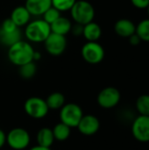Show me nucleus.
Wrapping results in <instances>:
<instances>
[{"instance_id": "obj_1", "label": "nucleus", "mask_w": 149, "mask_h": 150, "mask_svg": "<svg viewBox=\"0 0 149 150\" xmlns=\"http://www.w3.org/2000/svg\"><path fill=\"white\" fill-rule=\"evenodd\" d=\"M33 54L34 50L29 43L19 40L14 45L9 47L8 58L11 63L20 67L25 63L32 62Z\"/></svg>"}, {"instance_id": "obj_2", "label": "nucleus", "mask_w": 149, "mask_h": 150, "mask_svg": "<svg viewBox=\"0 0 149 150\" xmlns=\"http://www.w3.org/2000/svg\"><path fill=\"white\" fill-rule=\"evenodd\" d=\"M71 10L73 19L80 25H86L93 21L95 17V10L93 5L85 0L76 1Z\"/></svg>"}, {"instance_id": "obj_8", "label": "nucleus", "mask_w": 149, "mask_h": 150, "mask_svg": "<svg viewBox=\"0 0 149 150\" xmlns=\"http://www.w3.org/2000/svg\"><path fill=\"white\" fill-rule=\"evenodd\" d=\"M132 134L140 142H149V116L139 115L132 123Z\"/></svg>"}, {"instance_id": "obj_18", "label": "nucleus", "mask_w": 149, "mask_h": 150, "mask_svg": "<svg viewBox=\"0 0 149 150\" xmlns=\"http://www.w3.org/2000/svg\"><path fill=\"white\" fill-rule=\"evenodd\" d=\"M46 102L49 110L61 109L65 105V97L61 92H54L47 97Z\"/></svg>"}, {"instance_id": "obj_29", "label": "nucleus", "mask_w": 149, "mask_h": 150, "mask_svg": "<svg viewBox=\"0 0 149 150\" xmlns=\"http://www.w3.org/2000/svg\"><path fill=\"white\" fill-rule=\"evenodd\" d=\"M128 40H129L130 44L133 45V46H138V45L141 42V38H140L136 33H133V35H131V36L128 38Z\"/></svg>"}, {"instance_id": "obj_4", "label": "nucleus", "mask_w": 149, "mask_h": 150, "mask_svg": "<svg viewBox=\"0 0 149 150\" xmlns=\"http://www.w3.org/2000/svg\"><path fill=\"white\" fill-rule=\"evenodd\" d=\"M83 116L82 108L75 104L69 103L64 105L61 108L60 120L61 122L68 126L69 127H77L82 117Z\"/></svg>"}, {"instance_id": "obj_11", "label": "nucleus", "mask_w": 149, "mask_h": 150, "mask_svg": "<svg viewBox=\"0 0 149 150\" xmlns=\"http://www.w3.org/2000/svg\"><path fill=\"white\" fill-rule=\"evenodd\" d=\"M77 128L83 135L90 136L97 133L100 128V122L99 120L94 115H83L77 126Z\"/></svg>"}, {"instance_id": "obj_12", "label": "nucleus", "mask_w": 149, "mask_h": 150, "mask_svg": "<svg viewBox=\"0 0 149 150\" xmlns=\"http://www.w3.org/2000/svg\"><path fill=\"white\" fill-rule=\"evenodd\" d=\"M115 33L123 38H129L131 35L135 33L136 25L135 24L128 18L119 19L114 25Z\"/></svg>"}, {"instance_id": "obj_30", "label": "nucleus", "mask_w": 149, "mask_h": 150, "mask_svg": "<svg viewBox=\"0 0 149 150\" xmlns=\"http://www.w3.org/2000/svg\"><path fill=\"white\" fill-rule=\"evenodd\" d=\"M5 142H6V135L2 129H0V149H2L4 146Z\"/></svg>"}, {"instance_id": "obj_32", "label": "nucleus", "mask_w": 149, "mask_h": 150, "mask_svg": "<svg viewBox=\"0 0 149 150\" xmlns=\"http://www.w3.org/2000/svg\"><path fill=\"white\" fill-rule=\"evenodd\" d=\"M40 56H41V54H40V52H34V54H33V60H36V61L40 60Z\"/></svg>"}, {"instance_id": "obj_10", "label": "nucleus", "mask_w": 149, "mask_h": 150, "mask_svg": "<svg viewBox=\"0 0 149 150\" xmlns=\"http://www.w3.org/2000/svg\"><path fill=\"white\" fill-rule=\"evenodd\" d=\"M44 42L47 51L50 54L55 56L61 54L65 51L67 46V40L64 35L57 34L52 32Z\"/></svg>"}, {"instance_id": "obj_31", "label": "nucleus", "mask_w": 149, "mask_h": 150, "mask_svg": "<svg viewBox=\"0 0 149 150\" xmlns=\"http://www.w3.org/2000/svg\"><path fill=\"white\" fill-rule=\"evenodd\" d=\"M29 150H51V149L50 148H46V147H42V146L37 145V146L32 147V149H30Z\"/></svg>"}, {"instance_id": "obj_17", "label": "nucleus", "mask_w": 149, "mask_h": 150, "mask_svg": "<svg viewBox=\"0 0 149 150\" xmlns=\"http://www.w3.org/2000/svg\"><path fill=\"white\" fill-rule=\"evenodd\" d=\"M36 138H37L38 145L46 148H50L54 142L53 130L48 127H43L40 129Z\"/></svg>"}, {"instance_id": "obj_26", "label": "nucleus", "mask_w": 149, "mask_h": 150, "mask_svg": "<svg viewBox=\"0 0 149 150\" xmlns=\"http://www.w3.org/2000/svg\"><path fill=\"white\" fill-rule=\"evenodd\" d=\"M17 29H18V26L15 25V23L10 18H6L2 23L0 30H2L3 32H5V33H11V32H13Z\"/></svg>"}, {"instance_id": "obj_14", "label": "nucleus", "mask_w": 149, "mask_h": 150, "mask_svg": "<svg viewBox=\"0 0 149 150\" xmlns=\"http://www.w3.org/2000/svg\"><path fill=\"white\" fill-rule=\"evenodd\" d=\"M31 14L25 6H18L16 7L11 15V20L15 23V25L18 26H22L29 22Z\"/></svg>"}, {"instance_id": "obj_9", "label": "nucleus", "mask_w": 149, "mask_h": 150, "mask_svg": "<svg viewBox=\"0 0 149 150\" xmlns=\"http://www.w3.org/2000/svg\"><path fill=\"white\" fill-rule=\"evenodd\" d=\"M121 95L115 87H106L103 89L97 96L98 105L105 109H112L117 106L120 101Z\"/></svg>"}, {"instance_id": "obj_27", "label": "nucleus", "mask_w": 149, "mask_h": 150, "mask_svg": "<svg viewBox=\"0 0 149 150\" xmlns=\"http://www.w3.org/2000/svg\"><path fill=\"white\" fill-rule=\"evenodd\" d=\"M131 3L135 8L141 10L147 9L149 5V0H131Z\"/></svg>"}, {"instance_id": "obj_6", "label": "nucleus", "mask_w": 149, "mask_h": 150, "mask_svg": "<svg viewBox=\"0 0 149 150\" xmlns=\"http://www.w3.org/2000/svg\"><path fill=\"white\" fill-rule=\"evenodd\" d=\"M29 133L21 127L11 129L6 135V142L14 150H23L26 149L30 143Z\"/></svg>"}, {"instance_id": "obj_5", "label": "nucleus", "mask_w": 149, "mask_h": 150, "mask_svg": "<svg viewBox=\"0 0 149 150\" xmlns=\"http://www.w3.org/2000/svg\"><path fill=\"white\" fill-rule=\"evenodd\" d=\"M24 109L29 117L36 120L43 119L47 116L49 111L46 100L39 97L29 98L25 102Z\"/></svg>"}, {"instance_id": "obj_13", "label": "nucleus", "mask_w": 149, "mask_h": 150, "mask_svg": "<svg viewBox=\"0 0 149 150\" xmlns=\"http://www.w3.org/2000/svg\"><path fill=\"white\" fill-rule=\"evenodd\" d=\"M25 6L31 15L40 16L52 6V0H26Z\"/></svg>"}, {"instance_id": "obj_24", "label": "nucleus", "mask_w": 149, "mask_h": 150, "mask_svg": "<svg viewBox=\"0 0 149 150\" xmlns=\"http://www.w3.org/2000/svg\"><path fill=\"white\" fill-rule=\"evenodd\" d=\"M76 0H52V6L60 11L70 10Z\"/></svg>"}, {"instance_id": "obj_22", "label": "nucleus", "mask_w": 149, "mask_h": 150, "mask_svg": "<svg viewBox=\"0 0 149 150\" xmlns=\"http://www.w3.org/2000/svg\"><path fill=\"white\" fill-rule=\"evenodd\" d=\"M135 106L140 115L149 116V95L144 94L140 96L136 100Z\"/></svg>"}, {"instance_id": "obj_19", "label": "nucleus", "mask_w": 149, "mask_h": 150, "mask_svg": "<svg viewBox=\"0 0 149 150\" xmlns=\"http://www.w3.org/2000/svg\"><path fill=\"white\" fill-rule=\"evenodd\" d=\"M0 40L4 45L11 47L21 40V33L18 28L11 33H5L0 30Z\"/></svg>"}, {"instance_id": "obj_23", "label": "nucleus", "mask_w": 149, "mask_h": 150, "mask_svg": "<svg viewBox=\"0 0 149 150\" xmlns=\"http://www.w3.org/2000/svg\"><path fill=\"white\" fill-rule=\"evenodd\" d=\"M36 69L37 67L33 63V62H30L19 67V75L25 79H29L35 75Z\"/></svg>"}, {"instance_id": "obj_28", "label": "nucleus", "mask_w": 149, "mask_h": 150, "mask_svg": "<svg viewBox=\"0 0 149 150\" xmlns=\"http://www.w3.org/2000/svg\"><path fill=\"white\" fill-rule=\"evenodd\" d=\"M71 31H72V33H74V35L79 36V35L83 34V25L76 23V25H74L73 27H71Z\"/></svg>"}, {"instance_id": "obj_3", "label": "nucleus", "mask_w": 149, "mask_h": 150, "mask_svg": "<svg viewBox=\"0 0 149 150\" xmlns=\"http://www.w3.org/2000/svg\"><path fill=\"white\" fill-rule=\"evenodd\" d=\"M50 33V25L47 24L44 19H38L30 22L25 30L26 38L32 42L45 41Z\"/></svg>"}, {"instance_id": "obj_15", "label": "nucleus", "mask_w": 149, "mask_h": 150, "mask_svg": "<svg viewBox=\"0 0 149 150\" xmlns=\"http://www.w3.org/2000/svg\"><path fill=\"white\" fill-rule=\"evenodd\" d=\"M71 27H72V25H71L69 19L67 18L61 17V16L59 17L55 21H54L50 25L52 33L64 35V36H65V34H67L68 33H69L71 31Z\"/></svg>"}, {"instance_id": "obj_33", "label": "nucleus", "mask_w": 149, "mask_h": 150, "mask_svg": "<svg viewBox=\"0 0 149 150\" xmlns=\"http://www.w3.org/2000/svg\"><path fill=\"white\" fill-rule=\"evenodd\" d=\"M147 10H148V18H149V5H148V7L147 8Z\"/></svg>"}, {"instance_id": "obj_7", "label": "nucleus", "mask_w": 149, "mask_h": 150, "mask_svg": "<svg viewBox=\"0 0 149 150\" xmlns=\"http://www.w3.org/2000/svg\"><path fill=\"white\" fill-rule=\"evenodd\" d=\"M82 56L88 63L97 64L105 57V49L97 41H88L82 47Z\"/></svg>"}, {"instance_id": "obj_21", "label": "nucleus", "mask_w": 149, "mask_h": 150, "mask_svg": "<svg viewBox=\"0 0 149 150\" xmlns=\"http://www.w3.org/2000/svg\"><path fill=\"white\" fill-rule=\"evenodd\" d=\"M135 33L141 38V41L149 42V18L139 22L136 25Z\"/></svg>"}, {"instance_id": "obj_25", "label": "nucleus", "mask_w": 149, "mask_h": 150, "mask_svg": "<svg viewBox=\"0 0 149 150\" xmlns=\"http://www.w3.org/2000/svg\"><path fill=\"white\" fill-rule=\"evenodd\" d=\"M59 17H61L60 15V11H58L57 9H55L54 7L51 6L50 8H48L44 13H43V19L49 25H51L54 21H55Z\"/></svg>"}, {"instance_id": "obj_16", "label": "nucleus", "mask_w": 149, "mask_h": 150, "mask_svg": "<svg viewBox=\"0 0 149 150\" xmlns=\"http://www.w3.org/2000/svg\"><path fill=\"white\" fill-rule=\"evenodd\" d=\"M102 34L101 27L98 24L91 21L83 25V35L88 41H97Z\"/></svg>"}, {"instance_id": "obj_20", "label": "nucleus", "mask_w": 149, "mask_h": 150, "mask_svg": "<svg viewBox=\"0 0 149 150\" xmlns=\"http://www.w3.org/2000/svg\"><path fill=\"white\" fill-rule=\"evenodd\" d=\"M54 140H57L59 142L66 141L71 134V127L65 125L64 123L61 122L54 126V127L52 129Z\"/></svg>"}]
</instances>
